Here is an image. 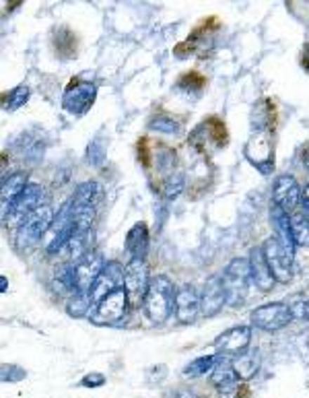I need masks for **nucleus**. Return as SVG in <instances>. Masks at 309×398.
<instances>
[{
  "mask_svg": "<svg viewBox=\"0 0 309 398\" xmlns=\"http://www.w3.org/2000/svg\"><path fill=\"white\" fill-rule=\"evenodd\" d=\"M149 285H151V276H149V267L145 264V260L130 258L124 269V289L132 306H143Z\"/></svg>",
  "mask_w": 309,
  "mask_h": 398,
  "instance_id": "6",
  "label": "nucleus"
},
{
  "mask_svg": "<svg viewBox=\"0 0 309 398\" xmlns=\"http://www.w3.org/2000/svg\"><path fill=\"white\" fill-rule=\"evenodd\" d=\"M101 186L97 182H83L77 186L74 194H72V205L74 207H95L101 200Z\"/></svg>",
  "mask_w": 309,
  "mask_h": 398,
  "instance_id": "23",
  "label": "nucleus"
},
{
  "mask_svg": "<svg viewBox=\"0 0 309 398\" xmlns=\"http://www.w3.org/2000/svg\"><path fill=\"white\" fill-rule=\"evenodd\" d=\"M246 159L262 174H270L275 169V147L270 132L266 130H254V134L247 139L244 147Z\"/></svg>",
  "mask_w": 309,
  "mask_h": 398,
  "instance_id": "5",
  "label": "nucleus"
},
{
  "mask_svg": "<svg viewBox=\"0 0 309 398\" xmlns=\"http://www.w3.org/2000/svg\"><path fill=\"white\" fill-rule=\"evenodd\" d=\"M124 269L120 262L112 260V262H105L101 273L97 275L95 283L91 287V300L93 304H99L105 295L118 291L124 287Z\"/></svg>",
  "mask_w": 309,
  "mask_h": 398,
  "instance_id": "11",
  "label": "nucleus"
},
{
  "mask_svg": "<svg viewBox=\"0 0 309 398\" xmlns=\"http://www.w3.org/2000/svg\"><path fill=\"white\" fill-rule=\"evenodd\" d=\"M218 357L216 355H204V357H198L194 359L192 364H188V368L184 369L185 378H200L209 371H213V368L216 366Z\"/></svg>",
  "mask_w": 309,
  "mask_h": 398,
  "instance_id": "30",
  "label": "nucleus"
},
{
  "mask_svg": "<svg viewBox=\"0 0 309 398\" xmlns=\"http://www.w3.org/2000/svg\"><path fill=\"white\" fill-rule=\"evenodd\" d=\"M27 97H29L27 85H19V87H15V89H11V91L2 95V110L4 112H15V110L23 108L27 103Z\"/></svg>",
  "mask_w": 309,
  "mask_h": 398,
  "instance_id": "29",
  "label": "nucleus"
},
{
  "mask_svg": "<svg viewBox=\"0 0 309 398\" xmlns=\"http://www.w3.org/2000/svg\"><path fill=\"white\" fill-rule=\"evenodd\" d=\"M103 382H105L103 373H91V375H85V378H83L81 386H85V388H89V386H101Z\"/></svg>",
  "mask_w": 309,
  "mask_h": 398,
  "instance_id": "35",
  "label": "nucleus"
},
{
  "mask_svg": "<svg viewBox=\"0 0 309 398\" xmlns=\"http://www.w3.org/2000/svg\"><path fill=\"white\" fill-rule=\"evenodd\" d=\"M176 318L182 324H190L196 320V314L200 312V295L194 285L185 283L176 291V304H173Z\"/></svg>",
  "mask_w": 309,
  "mask_h": 398,
  "instance_id": "17",
  "label": "nucleus"
},
{
  "mask_svg": "<svg viewBox=\"0 0 309 398\" xmlns=\"http://www.w3.org/2000/svg\"><path fill=\"white\" fill-rule=\"evenodd\" d=\"M190 145H194L198 151L206 153L211 149H218L225 145L227 141V130H225V124L218 122L216 118L213 120H206L200 126H196V130L190 134Z\"/></svg>",
  "mask_w": 309,
  "mask_h": 398,
  "instance_id": "12",
  "label": "nucleus"
},
{
  "mask_svg": "<svg viewBox=\"0 0 309 398\" xmlns=\"http://www.w3.org/2000/svg\"><path fill=\"white\" fill-rule=\"evenodd\" d=\"M149 128L154 130V132H159V134H180L182 124H180V120L171 118V116H161V114H159V116H153V118H151Z\"/></svg>",
  "mask_w": 309,
  "mask_h": 398,
  "instance_id": "31",
  "label": "nucleus"
},
{
  "mask_svg": "<svg viewBox=\"0 0 309 398\" xmlns=\"http://www.w3.org/2000/svg\"><path fill=\"white\" fill-rule=\"evenodd\" d=\"M270 223H272V229H275V238H277L280 244L284 245L291 254H295V238H293V227H291V214L287 211H282L280 207H277L275 203L270 205Z\"/></svg>",
  "mask_w": 309,
  "mask_h": 398,
  "instance_id": "20",
  "label": "nucleus"
},
{
  "mask_svg": "<svg viewBox=\"0 0 309 398\" xmlns=\"http://www.w3.org/2000/svg\"><path fill=\"white\" fill-rule=\"evenodd\" d=\"M231 364H233V369H235L239 380H251L258 371V357L254 353H247V351L244 355L233 357Z\"/></svg>",
  "mask_w": 309,
  "mask_h": 398,
  "instance_id": "28",
  "label": "nucleus"
},
{
  "mask_svg": "<svg viewBox=\"0 0 309 398\" xmlns=\"http://www.w3.org/2000/svg\"><path fill=\"white\" fill-rule=\"evenodd\" d=\"M301 188H299V182L289 176V174H282L275 180V186H272V203L280 207L282 211H287L289 214H293L299 205H301Z\"/></svg>",
  "mask_w": 309,
  "mask_h": 398,
  "instance_id": "13",
  "label": "nucleus"
},
{
  "mask_svg": "<svg viewBox=\"0 0 309 398\" xmlns=\"http://www.w3.org/2000/svg\"><path fill=\"white\" fill-rule=\"evenodd\" d=\"M130 307V297L126 293V289H118L110 295H105L99 304H95V309L91 314L93 324L99 326H107V324H118L120 320L126 318Z\"/></svg>",
  "mask_w": 309,
  "mask_h": 398,
  "instance_id": "7",
  "label": "nucleus"
},
{
  "mask_svg": "<svg viewBox=\"0 0 309 398\" xmlns=\"http://www.w3.org/2000/svg\"><path fill=\"white\" fill-rule=\"evenodd\" d=\"M185 186V180H184V174H171L169 178H167V184H165V198L167 200H171V198H176L182 190H184Z\"/></svg>",
  "mask_w": 309,
  "mask_h": 398,
  "instance_id": "33",
  "label": "nucleus"
},
{
  "mask_svg": "<svg viewBox=\"0 0 309 398\" xmlns=\"http://www.w3.org/2000/svg\"><path fill=\"white\" fill-rule=\"evenodd\" d=\"M299 2H301V4H305V11L309 13V0H289L287 4H291V8H293V6H295V4H299Z\"/></svg>",
  "mask_w": 309,
  "mask_h": 398,
  "instance_id": "38",
  "label": "nucleus"
},
{
  "mask_svg": "<svg viewBox=\"0 0 309 398\" xmlns=\"http://www.w3.org/2000/svg\"><path fill=\"white\" fill-rule=\"evenodd\" d=\"M249 340H251V328L249 326H235L227 333H223L221 337L216 338V351L218 355H227V357H237V355H244L249 347Z\"/></svg>",
  "mask_w": 309,
  "mask_h": 398,
  "instance_id": "15",
  "label": "nucleus"
},
{
  "mask_svg": "<svg viewBox=\"0 0 309 398\" xmlns=\"http://www.w3.org/2000/svg\"><path fill=\"white\" fill-rule=\"evenodd\" d=\"M303 165H305V169L309 172V151L305 155H303Z\"/></svg>",
  "mask_w": 309,
  "mask_h": 398,
  "instance_id": "41",
  "label": "nucleus"
},
{
  "mask_svg": "<svg viewBox=\"0 0 309 398\" xmlns=\"http://www.w3.org/2000/svg\"><path fill=\"white\" fill-rule=\"evenodd\" d=\"M54 211L46 205L41 209H37L35 213H31L19 227H17V236H15V245L17 250L25 252L31 250L33 245L37 244L50 229L52 221H54Z\"/></svg>",
  "mask_w": 309,
  "mask_h": 398,
  "instance_id": "3",
  "label": "nucleus"
},
{
  "mask_svg": "<svg viewBox=\"0 0 309 398\" xmlns=\"http://www.w3.org/2000/svg\"><path fill=\"white\" fill-rule=\"evenodd\" d=\"M77 264V291H83V293H89L91 295V287L93 283H95V278L97 275L101 273V269H103V256H101V252H97V250H91V252H87L79 262H74Z\"/></svg>",
  "mask_w": 309,
  "mask_h": 398,
  "instance_id": "16",
  "label": "nucleus"
},
{
  "mask_svg": "<svg viewBox=\"0 0 309 398\" xmlns=\"http://www.w3.org/2000/svg\"><path fill=\"white\" fill-rule=\"evenodd\" d=\"M251 124L254 130H270V126L275 124V108L268 101H260L254 112H251Z\"/></svg>",
  "mask_w": 309,
  "mask_h": 398,
  "instance_id": "27",
  "label": "nucleus"
},
{
  "mask_svg": "<svg viewBox=\"0 0 309 398\" xmlns=\"http://www.w3.org/2000/svg\"><path fill=\"white\" fill-rule=\"evenodd\" d=\"M4 4H8V11H13V8H17L23 0H2Z\"/></svg>",
  "mask_w": 309,
  "mask_h": 398,
  "instance_id": "37",
  "label": "nucleus"
},
{
  "mask_svg": "<svg viewBox=\"0 0 309 398\" xmlns=\"http://www.w3.org/2000/svg\"><path fill=\"white\" fill-rule=\"evenodd\" d=\"M291 312H293V318L301 320V322H309V297L308 295H293L291 302H287Z\"/></svg>",
  "mask_w": 309,
  "mask_h": 398,
  "instance_id": "32",
  "label": "nucleus"
},
{
  "mask_svg": "<svg viewBox=\"0 0 309 398\" xmlns=\"http://www.w3.org/2000/svg\"><path fill=\"white\" fill-rule=\"evenodd\" d=\"M176 291L178 289L165 275L151 278L149 291L143 302V309L153 324H163L171 316L173 304H176Z\"/></svg>",
  "mask_w": 309,
  "mask_h": 398,
  "instance_id": "1",
  "label": "nucleus"
},
{
  "mask_svg": "<svg viewBox=\"0 0 309 398\" xmlns=\"http://www.w3.org/2000/svg\"><path fill=\"white\" fill-rule=\"evenodd\" d=\"M95 306L89 293H83V291H74L68 295V302H66V312L68 316L72 318H83L91 312V307Z\"/></svg>",
  "mask_w": 309,
  "mask_h": 398,
  "instance_id": "25",
  "label": "nucleus"
},
{
  "mask_svg": "<svg viewBox=\"0 0 309 398\" xmlns=\"http://www.w3.org/2000/svg\"><path fill=\"white\" fill-rule=\"evenodd\" d=\"M95 95H97V87L93 83H85L81 79H72L68 83V87L64 89L62 105L72 116H81L91 108L93 101H95Z\"/></svg>",
  "mask_w": 309,
  "mask_h": 398,
  "instance_id": "9",
  "label": "nucleus"
},
{
  "mask_svg": "<svg viewBox=\"0 0 309 398\" xmlns=\"http://www.w3.org/2000/svg\"><path fill=\"white\" fill-rule=\"evenodd\" d=\"M211 382L218 388V394L221 398H235L237 397V384H239V378L233 369V364L229 359H221L216 361V366L211 371Z\"/></svg>",
  "mask_w": 309,
  "mask_h": 398,
  "instance_id": "19",
  "label": "nucleus"
},
{
  "mask_svg": "<svg viewBox=\"0 0 309 398\" xmlns=\"http://www.w3.org/2000/svg\"><path fill=\"white\" fill-rule=\"evenodd\" d=\"M0 283H2V285H0V291L6 293V276H0Z\"/></svg>",
  "mask_w": 309,
  "mask_h": 398,
  "instance_id": "40",
  "label": "nucleus"
},
{
  "mask_svg": "<svg viewBox=\"0 0 309 398\" xmlns=\"http://www.w3.org/2000/svg\"><path fill=\"white\" fill-rule=\"evenodd\" d=\"M249 318H251V324L256 328L277 333V330H282L291 324L293 312H291L289 304H284V302H272V304L256 307Z\"/></svg>",
  "mask_w": 309,
  "mask_h": 398,
  "instance_id": "8",
  "label": "nucleus"
},
{
  "mask_svg": "<svg viewBox=\"0 0 309 398\" xmlns=\"http://www.w3.org/2000/svg\"><path fill=\"white\" fill-rule=\"evenodd\" d=\"M27 174L25 172H15L8 178L2 180V190H0V198H2V219L6 217L11 205L17 200V196L27 188Z\"/></svg>",
  "mask_w": 309,
  "mask_h": 398,
  "instance_id": "22",
  "label": "nucleus"
},
{
  "mask_svg": "<svg viewBox=\"0 0 309 398\" xmlns=\"http://www.w3.org/2000/svg\"><path fill=\"white\" fill-rule=\"evenodd\" d=\"M151 245V236H149V227L145 223H136L132 225V229L126 236V252L130 258H140L145 260L147 252Z\"/></svg>",
  "mask_w": 309,
  "mask_h": 398,
  "instance_id": "21",
  "label": "nucleus"
},
{
  "mask_svg": "<svg viewBox=\"0 0 309 398\" xmlns=\"http://www.w3.org/2000/svg\"><path fill=\"white\" fill-rule=\"evenodd\" d=\"M264 256L272 269V275L277 278V283H289L293 278V258L295 254H291L284 245L278 242L277 238H268L264 244Z\"/></svg>",
  "mask_w": 309,
  "mask_h": 398,
  "instance_id": "10",
  "label": "nucleus"
},
{
  "mask_svg": "<svg viewBox=\"0 0 309 398\" xmlns=\"http://www.w3.org/2000/svg\"><path fill=\"white\" fill-rule=\"evenodd\" d=\"M225 306H227V291H225L223 276H209L204 283L202 295H200V314L206 318H213Z\"/></svg>",
  "mask_w": 309,
  "mask_h": 398,
  "instance_id": "14",
  "label": "nucleus"
},
{
  "mask_svg": "<svg viewBox=\"0 0 309 398\" xmlns=\"http://www.w3.org/2000/svg\"><path fill=\"white\" fill-rule=\"evenodd\" d=\"M54 283L58 287L60 293H74L77 291V264L68 262V264H60L54 273Z\"/></svg>",
  "mask_w": 309,
  "mask_h": 398,
  "instance_id": "24",
  "label": "nucleus"
},
{
  "mask_svg": "<svg viewBox=\"0 0 309 398\" xmlns=\"http://www.w3.org/2000/svg\"><path fill=\"white\" fill-rule=\"evenodd\" d=\"M301 205H303V209L309 213V184L305 186V190H303V194H301Z\"/></svg>",
  "mask_w": 309,
  "mask_h": 398,
  "instance_id": "36",
  "label": "nucleus"
},
{
  "mask_svg": "<svg viewBox=\"0 0 309 398\" xmlns=\"http://www.w3.org/2000/svg\"><path fill=\"white\" fill-rule=\"evenodd\" d=\"M46 203H48L46 188L41 184H37V182H29L27 188L17 196V200L11 205L8 213L4 217V223H8V225H15V223L21 225L31 213H35L37 209L46 207Z\"/></svg>",
  "mask_w": 309,
  "mask_h": 398,
  "instance_id": "4",
  "label": "nucleus"
},
{
  "mask_svg": "<svg viewBox=\"0 0 309 398\" xmlns=\"http://www.w3.org/2000/svg\"><path fill=\"white\" fill-rule=\"evenodd\" d=\"M303 66L309 68V44L303 48Z\"/></svg>",
  "mask_w": 309,
  "mask_h": 398,
  "instance_id": "39",
  "label": "nucleus"
},
{
  "mask_svg": "<svg viewBox=\"0 0 309 398\" xmlns=\"http://www.w3.org/2000/svg\"><path fill=\"white\" fill-rule=\"evenodd\" d=\"M249 271H251V283L260 291L268 293L275 287L277 278L272 275V269H270L262 248H251L249 250Z\"/></svg>",
  "mask_w": 309,
  "mask_h": 398,
  "instance_id": "18",
  "label": "nucleus"
},
{
  "mask_svg": "<svg viewBox=\"0 0 309 398\" xmlns=\"http://www.w3.org/2000/svg\"><path fill=\"white\" fill-rule=\"evenodd\" d=\"M87 159L93 165H103V159H105V151H103V139H95L91 145H89V151H87Z\"/></svg>",
  "mask_w": 309,
  "mask_h": 398,
  "instance_id": "34",
  "label": "nucleus"
},
{
  "mask_svg": "<svg viewBox=\"0 0 309 398\" xmlns=\"http://www.w3.org/2000/svg\"><path fill=\"white\" fill-rule=\"evenodd\" d=\"M291 227H293L295 244L309 248V213L305 209L291 214Z\"/></svg>",
  "mask_w": 309,
  "mask_h": 398,
  "instance_id": "26",
  "label": "nucleus"
},
{
  "mask_svg": "<svg viewBox=\"0 0 309 398\" xmlns=\"http://www.w3.org/2000/svg\"><path fill=\"white\" fill-rule=\"evenodd\" d=\"M223 283L227 291V306H242L246 302L247 289L251 283L249 258H235L223 271Z\"/></svg>",
  "mask_w": 309,
  "mask_h": 398,
  "instance_id": "2",
  "label": "nucleus"
}]
</instances>
